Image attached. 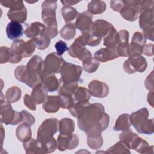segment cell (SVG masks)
Here are the masks:
<instances>
[{"mask_svg":"<svg viewBox=\"0 0 154 154\" xmlns=\"http://www.w3.org/2000/svg\"><path fill=\"white\" fill-rule=\"evenodd\" d=\"M23 103L25 106L29 109L32 111H35L36 109V103L31 97V96L28 94H25L23 97Z\"/></svg>","mask_w":154,"mask_h":154,"instance_id":"cell-53","label":"cell"},{"mask_svg":"<svg viewBox=\"0 0 154 154\" xmlns=\"http://www.w3.org/2000/svg\"><path fill=\"white\" fill-rule=\"evenodd\" d=\"M87 144L93 150L99 149L103 145V141L101 132H91L87 134Z\"/></svg>","mask_w":154,"mask_h":154,"instance_id":"cell-28","label":"cell"},{"mask_svg":"<svg viewBox=\"0 0 154 154\" xmlns=\"http://www.w3.org/2000/svg\"><path fill=\"white\" fill-rule=\"evenodd\" d=\"M41 80L48 92H54L60 87V79H58L54 74L45 76L41 78Z\"/></svg>","mask_w":154,"mask_h":154,"instance_id":"cell-26","label":"cell"},{"mask_svg":"<svg viewBox=\"0 0 154 154\" xmlns=\"http://www.w3.org/2000/svg\"><path fill=\"white\" fill-rule=\"evenodd\" d=\"M43 67L42 58L37 55H34L26 65L28 79L26 85L34 88L37 84L42 82L41 73Z\"/></svg>","mask_w":154,"mask_h":154,"instance_id":"cell-3","label":"cell"},{"mask_svg":"<svg viewBox=\"0 0 154 154\" xmlns=\"http://www.w3.org/2000/svg\"><path fill=\"white\" fill-rule=\"evenodd\" d=\"M92 18L93 14L88 11L78 13L75 23L76 28L81 32H91L94 22L92 21Z\"/></svg>","mask_w":154,"mask_h":154,"instance_id":"cell-14","label":"cell"},{"mask_svg":"<svg viewBox=\"0 0 154 154\" xmlns=\"http://www.w3.org/2000/svg\"><path fill=\"white\" fill-rule=\"evenodd\" d=\"M67 51L71 57L77 58L82 61L87 57L92 55L90 51L85 48V45L79 37L74 40Z\"/></svg>","mask_w":154,"mask_h":154,"instance_id":"cell-13","label":"cell"},{"mask_svg":"<svg viewBox=\"0 0 154 154\" xmlns=\"http://www.w3.org/2000/svg\"><path fill=\"white\" fill-rule=\"evenodd\" d=\"M74 100L76 102L88 101L91 94L88 89L84 87H78L74 93Z\"/></svg>","mask_w":154,"mask_h":154,"instance_id":"cell-39","label":"cell"},{"mask_svg":"<svg viewBox=\"0 0 154 154\" xmlns=\"http://www.w3.org/2000/svg\"><path fill=\"white\" fill-rule=\"evenodd\" d=\"M79 128L87 134L102 132L109 123V116L105 112L103 105L99 103L88 104L79 112L78 117Z\"/></svg>","mask_w":154,"mask_h":154,"instance_id":"cell-1","label":"cell"},{"mask_svg":"<svg viewBox=\"0 0 154 154\" xmlns=\"http://www.w3.org/2000/svg\"><path fill=\"white\" fill-rule=\"evenodd\" d=\"M153 44L146 45L144 46L143 54H144V55H146L147 56H152L153 55Z\"/></svg>","mask_w":154,"mask_h":154,"instance_id":"cell-56","label":"cell"},{"mask_svg":"<svg viewBox=\"0 0 154 154\" xmlns=\"http://www.w3.org/2000/svg\"><path fill=\"white\" fill-rule=\"evenodd\" d=\"M38 141L44 153H52L57 149V141L54 137Z\"/></svg>","mask_w":154,"mask_h":154,"instance_id":"cell-37","label":"cell"},{"mask_svg":"<svg viewBox=\"0 0 154 154\" xmlns=\"http://www.w3.org/2000/svg\"><path fill=\"white\" fill-rule=\"evenodd\" d=\"M123 1L125 6L120 11V15L128 21L136 20L141 12V1L125 0Z\"/></svg>","mask_w":154,"mask_h":154,"instance_id":"cell-10","label":"cell"},{"mask_svg":"<svg viewBox=\"0 0 154 154\" xmlns=\"http://www.w3.org/2000/svg\"><path fill=\"white\" fill-rule=\"evenodd\" d=\"M118 35L117 30L114 28L111 29L108 34L104 37L103 45L106 47L116 48L117 45Z\"/></svg>","mask_w":154,"mask_h":154,"instance_id":"cell-41","label":"cell"},{"mask_svg":"<svg viewBox=\"0 0 154 154\" xmlns=\"http://www.w3.org/2000/svg\"><path fill=\"white\" fill-rule=\"evenodd\" d=\"M65 63V60L57 53L51 52L46 57L43 61V67L40 77L60 73Z\"/></svg>","mask_w":154,"mask_h":154,"instance_id":"cell-5","label":"cell"},{"mask_svg":"<svg viewBox=\"0 0 154 154\" xmlns=\"http://www.w3.org/2000/svg\"><path fill=\"white\" fill-rule=\"evenodd\" d=\"M89 102L88 101H85V102H76V103H75L72 106H71L69 110L70 111V112L71 113V114L75 117H78L79 112H81V111L82 109V108L86 106L87 105L89 104Z\"/></svg>","mask_w":154,"mask_h":154,"instance_id":"cell-49","label":"cell"},{"mask_svg":"<svg viewBox=\"0 0 154 154\" xmlns=\"http://www.w3.org/2000/svg\"><path fill=\"white\" fill-rule=\"evenodd\" d=\"M118 40L117 51L119 57H128V46L129 45V32L127 30H121L117 32Z\"/></svg>","mask_w":154,"mask_h":154,"instance_id":"cell-17","label":"cell"},{"mask_svg":"<svg viewBox=\"0 0 154 154\" xmlns=\"http://www.w3.org/2000/svg\"><path fill=\"white\" fill-rule=\"evenodd\" d=\"M94 58L99 61L106 62L119 57L116 48L106 47L99 49L94 54Z\"/></svg>","mask_w":154,"mask_h":154,"instance_id":"cell-18","label":"cell"},{"mask_svg":"<svg viewBox=\"0 0 154 154\" xmlns=\"http://www.w3.org/2000/svg\"><path fill=\"white\" fill-rule=\"evenodd\" d=\"M16 135L17 139L22 143H25L29 140L32 136V132L30 125L23 123L17 128L16 131Z\"/></svg>","mask_w":154,"mask_h":154,"instance_id":"cell-27","label":"cell"},{"mask_svg":"<svg viewBox=\"0 0 154 154\" xmlns=\"http://www.w3.org/2000/svg\"><path fill=\"white\" fill-rule=\"evenodd\" d=\"M14 75L16 79H17L21 82L25 83V84H26L28 75L26 72V66L21 65L17 66L14 70Z\"/></svg>","mask_w":154,"mask_h":154,"instance_id":"cell-45","label":"cell"},{"mask_svg":"<svg viewBox=\"0 0 154 154\" xmlns=\"http://www.w3.org/2000/svg\"><path fill=\"white\" fill-rule=\"evenodd\" d=\"M22 116V122L30 126L34 125L35 122V117L26 110H22L20 112Z\"/></svg>","mask_w":154,"mask_h":154,"instance_id":"cell-52","label":"cell"},{"mask_svg":"<svg viewBox=\"0 0 154 154\" xmlns=\"http://www.w3.org/2000/svg\"><path fill=\"white\" fill-rule=\"evenodd\" d=\"M75 122L70 118H63L59 121L60 134H72L75 130Z\"/></svg>","mask_w":154,"mask_h":154,"instance_id":"cell-31","label":"cell"},{"mask_svg":"<svg viewBox=\"0 0 154 154\" xmlns=\"http://www.w3.org/2000/svg\"><path fill=\"white\" fill-rule=\"evenodd\" d=\"M59 129V121L55 117L45 120L37 131V140L42 141L53 137Z\"/></svg>","mask_w":154,"mask_h":154,"instance_id":"cell-9","label":"cell"},{"mask_svg":"<svg viewBox=\"0 0 154 154\" xmlns=\"http://www.w3.org/2000/svg\"><path fill=\"white\" fill-rule=\"evenodd\" d=\"M57 1H45L42 4V20L48 19H56Z\"/></svg>","mask_w":154,"mask_h":154,"instance_id":"cell-20","label":"cell"},{"mask_svg":"<svg viewBox=\"0 0 154 154\" xmlns=\"http://www.w3.org/2000/svg\"><path fill=\"white\" fill-rule=\"evenodd\" d=\"M100 63L92 55L89 56L82 61V67L85 71L88 73H94L97 70Z\"/></svg>","mask_w":154,"mask_h":154,"instance_id":"cell-35","label":"cell"},{"mask_svg":"<svg viewBox=\"0 0 154 154\" xmlns=\"http://www.w3.org/2000/svg\"><path fill=\"white\" fill-rule=\"evenodd\" d=\"M23 26L20 23L11 21L6 27V34L10 40H16L23 35Z\"/></svg>","mask_w":154,"mask_h":154,"instance_id":"cell-21","label":"cell"},{"mask_svg":"<svg viewBox=\"0 0 154 154\" xmlns=\"http://www.w3.org/2000/svg\"><path fill=\"white\" fill-rule=\"evenodd\" d=\"M140 14L139 26L143 32V35L146 38L153 41V9L141 10Z\"/></svg>","mask_w":154,"mask_h":154,"instance_id":"cell-6","label":"cell"},{"mask_svg":"<svg viewBox=\"0 0 154 154\" xmlns=\"http://www.w3.org/2000/svg\"><path fill=\"white\" fill-rule=\"evenodd\" d=\"M25 41L23 40H14L10 48L11 56L9 62L11 63H18L23 58V48Z\"/></svg>","mask_w":154,"mask_h":154,"instance_id":"cell-19","label":"cell"},{"mask_svg":"<svg viewBox=\"0 0 154 154\" xmlns=\"http://www.w3.org/2000/svg\"><path fill=\"white\" fill-rule=\"evenodd\" d=\"M131 43H134L144 47L146 44V38L143 33L140 32H135L134 33Z\"/></svg>","mask_w":154,"mask_h":154,"instance_id":"cell-51","label":"cell"},{"mask_svg":"<svg viewBox=\"0 0 154 154\" xmlns=\"http://www.w3.org/2000/svg\"><path fill=\"white\" fill-rule=\"evenodd\" d=\"M42 108L48 113L57 112L61 108L59 96H48L42 104Z\"/></svg>","mask_w":154,"mask_h":154,"instance_id":"cell-22","label":"cell"},{"mask_svg":"<svg viewBox=\"0 0 154 154\" xmlns=\"http://www.w3.org/2000/svg\"><path fill=\"white\" fill-rule=\"evenodd\" d=\"M78 85V82H68V83H63V84L59 88L58 93V94H68L73 96L74 93L77 89Z\"/></svg>","mask_w":154,"mask_h":154,"instance_id":"cell-42","label":"cell"},{"mask_svg":"<svg viewBox=\"0 0 154 154\" xmlns=\"http://www.w3.org/2000/svg\"><path fill=\"white\" fill-rule=\"evenodd\" d=\"M83 69L81 66L66 62L61 70L60 81L63 83L81 81V75Z\"/></svg>","mask_w":154,"mask_h":154,"instance_id":"cell-8","label":"cell"},{"mask_svg":"<svg viewBox=\"0 0 154 154\" xmlns=\"http://www.w3.org/2000/svg\"><path fill=\"white\" fill-rule=\"evenodd\" d=\"M88 90L90 94L96 97L103 98L109 93L108 85L99 80H93L88 84Z\"/></svg>","mask_w":154,"mask_h":154,"instance_id":"cell-15","label":"cell"},{"mask_svg":"<svg viewBox=\"0 0 154 154\" xmlns=\"http://www.w3.org/2000/svg\"><path fill=\"white\" fill-rule=\"evenodd\" d=\"M125 5L123 1H111L110 7L115 11L120 12L124 7Z\"/></svg>","mask_w":154,"mask_h":154,"instance_id":"cell-55","label":"cell"},{"mask_svg":"<svg viewBox=\"0 0 154 154\" xmlns=\"http://www.w3.org/2000/svg\"><path fill=\"white\" fill-rule=\"evenodd\" d=\"M23 148L27 154L44 153L40 142L36 139L31 138L29 140L23 143Z\"/></svg>","mask_w":154,"mask_h":154,"instance_id":"cell-29","label":"cell"},{"mask_svg":"<svg viewBox=\"0 0 154 154\" xmlns=\"http://www.w3.org/2000/svg\"><path fill=\"white\" fill-rule=\"evenodd\" d=\"M114 28L112 24L108 21L103 19H98L93 22L91 32L96 37L102 38L105 37Z\"/></svg>","mask_w":154,"mask_h":154,"instance_id":"cell-16","label":"cell"},{"mask_svg":"<svg viewBox=\"0 0 154 154\" xmlns=\"http://www.w3.org/2000/svg\"><path fill=\"white\" fill-rule=\"evenodd\" d=\"M143 48L144 47L141 46L138 44L131 43L128 45V57H135L141 55V54H143Z\"/></svg>","mask_w":154,"mask_h":154,"instance_id":"cell-47","label":"cell"},{"mask_svg":"<svg viewBox=\"0 0 154 154\" xmlns=\"http://www.w3.org/2000/svg\"><path fill=\"white\" fill-rule=\"evenodd\" d=\"M37 47L36 38H31L29 40L25 42L23 48V58L30 57L34 52Z\"/></svg>","mask_w":154,"mask_h":154,"instance_id":"cell-44","label":"cell"},{"mask_svg":"<svg viewBox=\"0 0 154 154\" xmlns=\"http://www.w3.org/2000/svg\"><path fill=\"white\" fill-rule=\"evenodd\" d=\"M46 28L45 25L39 22H32L28 25L24 31V34L28 38L37 37L45 32Z\"/></svg>","mask_w":154,"mask_h":154,"instance_id":"cell-24","label":"cell"},{"mask_svg":"<svg viewBox=\"0 0 154 154\" xmlns=\"http://www.w3.org/2000/svg\"><path fill=\"white\" fill-rule=\"evenodd\" d=\"M58 96L60 100L61 108L63 109H69L75 103L74 99L70 95L60 94Z\"/></svg>","mask_w":154,"mask_h":154,"instance_id":"cell-46","label":"cell"},{"mask_svg":"<svg viewBox=\"0 0 154 154\" xmlns=\"http://www.w3.org/2000/svg\"><path fill=\"white\" fill-rule=\"evenodd\" d=\"M36 38L37 48L40 50L46 49L50 44V38L45 35L44 34L39 35Z\"/></svg>","mask_w":154,"mask_h":154,"instance_id":"cell-48","label":"cell"},{"mask_svg":"<svg viewBox=\"0 0 154 154\" xmlns=\"http://www.w3.org/2000/svg\"><path fill=\"white\" fill-rule=\"evenodd\" d=\"M1 4L10 8L7 16L11 21L24 23L27 19V10L22 1H2Z\"/></svg>","mask_w":154,"mask_h":154,"instance_id":"cell-4","label":"cell"},{"mask_svg":"<svg viewBox=\"0 0 154 154\" xmlns=\"http://www.w3.org/2000/svg\"><path fill=\"white\" fill-rule=\"evenodd\" d=\"M131 125L140 134L150 135L154 132L153 119H149L147 108H142L129 115Z\"/></svg>","mask_w":154,"mask_h":154,"instance_id":"cell-2","label":"cell"},{"mask_svg":"<svg viewBox=\"0 0 154 154\" xmlns=\"http://www.w3.org/2000/svg\"><path fill=\"white\" fill-rule=\"evenodd\" d=\"M106 153H130V149L122 141H119L114 145L108 148L105 152Z\"/></svg>","mask_w":154,"mask_h":154,"instance_id":"cell-43","label":"cell"},{"mask_svg":"<svg viewBox=\"0 0 154 154\" xmlns=\"http://www.w3.org/2000/svg\"><path fill=\"white\" fill-rule=\"evenodd\" d=\"M11 56L10 48L7 46H1L0 48V63L4 64L9 62Z\"/></svg>","mask_w":154,"mask_h":154,"instance_id":"cell-50","label":"cell"},{"mask_svg":"<svg viewBox=\"0 0 154 154\" xmlns=\"http://www.w3.org/2000/svg\"><path fill=\"white\" fill-rule=\"evenodd\" d=\"M61 37L66 40H70L73 38L76 34V26L75 23H66L60 30Z\"/></svg>","mask_w":154,"mask_h":154,"instance_id":"cell-34","label":"cell"},{"mask_svg":"<svg viewBox=\"0 0 154 154\" xmlns=\"http://www.w3.org/2000/svg\"><path fill=\"white\" fill-rule=\"evenodd\" d=\"M31 96L36 104H40L43 103L46 99L48 96V91L43 84L40 82L32 88Z\"/></svg>","mask_w":154,"mask_h":154,"instance_id":"cell-25","label":"cell"},{"mask_svg":"<svg viewBox=\"0 0 154 154\" xmlns=\"http://www.w3.org/2000/svg\"><path fill=\"white\" fill-rule=\"evenodd\" d=\"M1 122L6 125H17L22 122L21 114L14 111L10 103L1 100L0 106Z\"/></svg>","mask_w":154,"mask_h":154,"instance_id":"cell-7","label":"cell"},{"mask_svg":"<svg viewBox=\"0 0 154 154\" xmlns=\"http://www.w3.org/2000/svg\"><path fill=\"white\" fill-rule=\"evenodd\" d=\"M21 89L17 86L10 87L5 93V99L10 103H14L21 97Z\"/></svg>","mask_w":154,"mask_h":154,"instance_id":"cell-36","label":"cell"},{"mask_svg":"<svg viewBox=\"0 0 154 154\" xmlns=\"http://www.w3.org/2000/svg\"><path fill=\"white\" fill-rule=\"evenodd\" d=\"M106 8V4L103 1H91L87 6V10L91 14H99L103 13Z\"/></svg>","mask_w":154,"mask_h":154,"instance_id":"cell-32","label":"cell"},{"mask_svg":"<svg viewBox=\"0 0 154 154\" xmlns=\"http://www.w3.org/2000/svg\"><path fill=\"white\" fill-rule=\"evenodd\" d=\"M136 150L140 153H153V146H150L149 143L137 136L132 142L131 149Z\"/></svg>","mask_w":154,"mask_h":154,"instance_id":"cell-23","label":"cell"},{"mask_svg":"<svg viewBox=\"0 0 154 154\" xmlns=\"http://www.w3.org/2000/svg\"><path fill=\"white\" fill-rule=\"evenodd\" d=\"M55 48L57 51V54L60 56L62 55L66 51L68 50V47L66 42L63 40H59L55 45Z\"/></svg>","mask_w":154,"mask_h":154,"instance_id":"cell-54","label":"cell"},{"mask_svg":"<svg viewBox=\"0 0 154 154\" xmlns=\"http://www.w3.org/2000/svg\"><path fill=\"white\" fill-rule=\"evenodd\" d=\"M81 41L85 44V45H88L90 46H96L100 44L102 38L96 37L91 32H82L81 35L79 36Z\"/></svg>","mask_w":154,"mask_h":154,"instance_id":"cell-33","label":"cell"},{"mask_svg":"<svg viewBox=\"0 0 154 154\" xmlns=\"http://www.w3.org/2000/svg\"><path fill=\"white\" fill-rule=\"evenodd\" d=\"M61 2L64 5V7H71L78 2L79 1H61Z\"/></svg>","mask_w":154,"mask_h":154,"instance_id":"cell-57","label":"cell"},{"mask_svg":"<svg viewBox=\"0 0 154 154\" xmlns=\"http://www.w3.org/2000/svg\"><path fill=\"white\" fill-rule=\"evenodd\" d=\"M153 91H150V93H149V94H148V97H147V100H148V103H149V104H150V105L152 106H153Z\"/></svg>","mask_w":154,"mask_h":154,"instance_id":"cell-58","label":"cell"},{"mask_svg":"<svg viewBox=\"0 0 154 154\" xmlns=\"http://www.w3.org/2000/svg\"><path fill=\"white\" fill-rule=\"evenodd\" d=\"M137 136L138 135L137 134L133 132L131 129H128L123 131V132L120 134L119 138L120 141H122L128 147V149H130L132 142Z\"/></svg>","mask_w":154,"mask_h":154,"instance_id":"cell-38","label":"cell"},{"mask_svg":"<svg viewBox=\"0 0 154 154\" xmlns=\"http://www.w3.org/2000/svg\"><path fill=\"white\" fill-rule=\"evenodd\" d=\"M78 13L75 8L72 7H63L61 8V14L66 23H70L76 18Z\"/></svg>","mask_w":154,"mask_h":154,"instance_id":"cell-40","label":"cell"},{"mask_svg":"<svg viewBox=\"0 0 154 154\" xmlns=\"http://www.w3.org/2000/svg\"><path fill=\"white\" fill-rule=\"evenodd\" d=\"M131 126V122L130 120L129 114H122L117 119L113 129L116 131H123L129 129Z\"/></svg>","mask_w":154,"mask_h":154,"instance_id":"cell-30","label":"cell"},{"mask_svg":"<svg viewBox=\"0 0 154 154\" xmlns=\"http://www.w3.org/2000/svg\"><path fill=\"white\" fill-rule=\"evenodd\" d=\"M147 67V63L141 55L129 57L123 63V69L127 73L132 74L136 72L142 73Z\"/></svg>","mask_w":154,"mask_h":154,"instance_id":"cell-11","label":"cell"},{"mask_svg":"<svg viewBox=\"0 0 154 154\" xmlns=\"http://www.w3.org/2000/svg\"><path fill=\"white\" fill-rule=\"evenodd\" d=\"M57 148L60 151L72 150L79 144V139L76 134H60L57 137Z\"/></svg>","mask_w":154,"mask_h":154,"instance_id":"cell-12","label":"cell"}]
</instances>
